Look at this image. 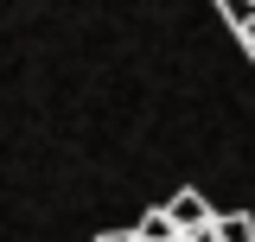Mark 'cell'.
I'll return each instance as SVG.
<instances>
[{
  "label": "cell",
  "mask_w": 255,
  "mask_h": 242,
  "mask_svg": "<svg viewBox=\"0 0 255 242\" xmlns=\"http://www.w3.org/2000/svg\"><path fill=\"white\" fill-rule=\"evenodd\" d=\"M96 242H140V236H128V230H102Z\"/></svg>",
  "instance_id": "obj_4"
},
{
  "label": "cell",
  "mask_w": 255,
  "mask_h": 242,
  "mask_svg": "<svg viewBox=\"0 0 255 242\" xmlns=\"http://www.w3.org/2000/svg\"><path fill=\"white\" fill-rule=\"evenodd\" d=\"M243 38H249V51H255V13H243Z\"/></svg>",
  "instance_id": "obj_5"
},
{
  "label": "cell",
  "mask_w": 255,
  "mask_h": 242,
  "mask_svg": "<svg viewBox=\"0 0 255 242\" xmlns=\"http://www.w3.org/2000/svg\"><path fill=\"white\" fill-rule=\"evenodd\" d=\"M166 211H172V223H179V230H191V236H198V230H211V204H204L198 191H179Z\"/></svg>",
  "instance_id": "obj_1"
},
{
  "label": "cell",
  "mask_w": 255,
  "mask_h": 242,
  "mask_svg": "<svg viewBox=\"0 0 255 242\" xmlns=\"http://www.w3.org/2000/svg\"><path fill=\"white\" fill-rule=\"evenodd\" d=\"M134 236H140V242H172V236H179V223H172V211H147Z\"/></svg>",
  "instance_id": "obj_2"
},
{
  "label": "cell",
  "mask_w": 255,
  "mask_h": 242,
  "mask_svg": "<svg viewBox=\"0 0 255 242\" xmlns=\"http://www.w3.org/2000/svg\"><path fill=\"white\" fill-rule=\"evenodd\" d=\"M217 242H255V217H249V211L217 217Z\"/></svg>",
  "instance_id": "obj_3"
}]
</instances>
